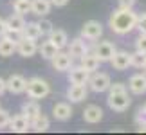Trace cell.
<instances>
[{"mask_svg":"<svg viewBox=\"0 0 146 135\" xmlns=\"http://www.w3.org/2000/svg\"><path fill=\"white\" fill-rule=\"evenodd\" d=\"M135 20H137V15L133 13L132 9H117L110 15V20H108V27L112 29V32L115 34H128L135 29Z\"/></svg>","mask_w":146,"mask_h":135,"instance_id":"cell-1","label":"cell"},{"mask_svg":"<svg viewBox=\"0 0 146 135\" xmlns=\"http://www.w3.org/2000/svg\"><path fill=\"white\" fill-rule=\"evenodd\" d=\"M25 92L31 99H43L50 92V85L42 77H31L25 83Z\"/></svg>","mask_w":146,"mask_h":135,"instance_id":"cell-2","label":"cell"},{"mask_svg":"<svg viewBox=\"0 0 146 135\" xmlns=\"http://www.w3.org/2000/svg\"><path fill=\"white\" fill-rule=\"evenodd\" d=\"M106 103H108V106H110L114 112H125V110H128V106L132 105V97L128 95V92L108 94Z\"/></svg>","mask_w":146,"mask_h":135,"instance_id":"cell-3","label":"cell"},{"mask_svg":"<svg viewBox=\"0 0 146 135\" xmlns=\"http://www.w3.org/2000/svg\"><path fill=\"white\" fill-rule=\"evenodd\" d=\"M110 76L108 74H105V72H96L94 74L92 72V76L88 77V87H90L92 92H96V94H101V92H106L110 87Z\"/></svg>","mask_w":146,"mask_h":135,"instance_id":"cell-4","label":"cell"},{"mask_svg":"<svg viewBox=\"0 0 146 135\" xmlns=\"http://www.w3.org/2000/svg\"><path fill=\"white\" fill-rule=\"evenodd\" d=\"M101 34H103V25H101V22H98V20L85 22V25H83V29H81V38L94 42V40H99Z\"/></svg>","mask_w":146,"mask_h":135,"instance_id":"cell-5","label":"cell"},{"mask_svg":"<svg viewBox=\"0 0 146 135\" xmlns=\"http://www.w3.org/2000/svg\"><path fill=\"white\" fill-rule=\"evenodd\" d=\"M114 52H115V47H114L112 42H99V43L94 45V54L99 58L101 63H103V61H110Z\"/></svg>","mask_w":146,"mask_h":135,"instance_id":"cell-6","label":"cell"},{"mask_svg":"<svg viewBox=\"0 0 146 135\" xmlns=\"http://www.w3.org/2000/svg\"><path fill=\"white\" fill-rule=\"evenodd\" d=\"M16 52H18L22 58H31L38 52L36 47V40H29V38H22V40L16 43Z\"/></svg>","mask_w":146,"mask_h":135,"instance_id":"cell-7","label":"cell"},{"mask_svg":"<svg viewBox=\"0 0 146 135\" xmlns=\"http://www.w3.org/2000/svg\"><path fill=\"white\" fill-rule=\"evenodd\" d=\"M67 72H69V81L72 85H87L90 77V72H87L83 67H70Z\"/></svg>","mask_w":146,"mask_h":135,"instance_id":"cell-8","label":"cell"},{"mask_svg":"<svg viewBox=\"0 0 146 135\" xmlns=\"http://www.w3.org/2000/svg\"><path fill=\"white\" fill-rule=\"evenodd\" d=\"M25 83L27 79L20 74H11L9 79L5 81V90H9L11 94H22L25 92Z\"/></svg>","mask_w":146,"mask_h":135,"instance_id":"cell-9","label":"cell"},{"mask_svg":"<svg viewBox=\"0 0 146 135\" xmlns=\"http://www.w3.org/2000/svg\"><path fill=\"white\" fill-rule=\"evenodd\" d=\"M52 67H54V70H58V72H67L72 67V58H70V54L69 52H61V50H58L56 52V56L52 60Z\"/></svg>","mask_w":146,"mask_h":135,"instance_id":"cell-10","label":"cell"},{"mask_svg":"<svg viewBox=\"0 0 146 135\" xmlns=\"http://www.w3.org/2000/svg\"><path fill=\"white\" fill-rule=\"evenodd\" d=\"M128 88L135 95L146 94V74H133L130 79H128Z\"/></svg>","mask_w":146,"mask_h":135,"instance_id":"cell-11","label":"cell"},{"mask_svg":"<svg viewBox=\"0 0 146 135\" xmlns=\"http://www.w3.org/2000/svg\"><path fill=\"white\" fill-rule=\"evenodd\" d=\"M69 45V43H67ZM88 52V47H87V43H85V38H74V40L70 42V45H69V54H70V58L72 60H80L81 56H85Z\"/></svg>","mask_w":146,"mask_h":135,"instance_id":"cell-12","label":"cell"},{"mask_svg":"<svg viewBox=\"0 0 146 135\" xmlns=\"http://www.w3.org/2000/svg\"><path fill=\"white\" fill-rule=\"evenodd\" d=\"M110 63L115 70H126L130 67V52H126V50H115L114 56L110 58Z\"/></svg>","mask_w":146,"mask_h":135,"instance_id":"cell-13","label":"cell"},{"mask_svg":"<svg viewBox=\"0 0 146 135\" xmlns=\"http://www.w3.org/2000/svg\"><path fill=\"white\" fill-rule=\"evenodd\" d=\"M83 119L88 124H98V122L103 119V110L98 105H88L85 110H83Z\"/></svg>","mask_w":146,"mask_h":135,"instance_id":"cell-14","label":"cell"},{"mask_svg":"<svg viewBox=\"0 0 146 135\" xmlns=\"http://www.w3.org/2000/svg\"><path fill=\"white\" fill-rule=\"evenodd\" d=\"M7 126H9L15 133H25V132L31 128V121L27 119L24 114H20V115H15L13 119L9 121V124H7Z\"/></svg>","mask_w":146,"mask_h":135,"instance_id":"cell-15","label":"cell"},{"mask_svg":"<svg viewBox=\"0 0 146 135\" xmlns=\"http://www.w3.org/2000/svg\"><path fill=\"white\" fill-rule=\"evenodd\" d=\"M52 115H54L56 121H61V122L69 121L70 117H72V108H70V105H69V103H56V105L52 106Z\"/></svg>","mask_w":146,"mask_h":135,"instance_id":"cell-16","label":"cell"},{"mask_svg":"<svg viewBox=\"0 0 146 135\" xmlns=\"http://www.w3.org/2000/svg\"><path fill=\"white\" fill-rule=\"evenodd\" d=\"M88 95V90L85 85H72L69 90H67V99H70L72 103H81L85 101Z\"/></svg>","mask_w":146,"mask_h":135,"instance_id":"cell-17","label":"cell"},{"mask_svg":"<svg viewBox=\"0 0 146 135\" xmlns=\"http://www.w3.org/2000/svg\"><path fill=\"white\" fill-rule=\"evenodd\" d=\"M80 61H81V65L80 67H83L87 72H96L98 69H99V65H101V61H99V58L94 52H87L85 56H81L80 58Z\"/></svg>","mask_w":146,"mask_h":135,"instance_id":"cell-18","label":"cell"},{"mask_svg":"<svg viewBox=\"0 0 146 135\" xmlns=\"http://www.w3.org/2000/svg\"><path fill=\"white\" fill-rule=\"evenodd\" d=\"M50 0H31V13L36 16H45L50 13Z\"/></svg>","mask_w":146,"mask_h":135,"instance_id":"cell-19","label":"cell"},{"mask_svg":"<svg viewBox=\"0 0 146 135\" xmlns=\"http://www.w3.org/2000/svg\"><path fill=\"white\" fill-rule=\"evenodd\" d=\"M49 40L61 50L63 47H67V43H69V36H67V32L61 31V29H52L49 32Z\"/></svg>","mask_w":146,"mask_h":135,"instance_id":"cell-20","label":"cell"},{"mask_svg":"<svg viewBox=\"0 0 146 135\" xmlns=\"http://www.w3.org/2000/svg\"><path fill=\"white\" fill-rule=\"evenodd\" d=\"M22 36L29 38V40H38L42 36L40 27H38V22H25L24 29H22Z\"/></svg>","mask_w":146,"mask_h":135,"instance_id":"cell-21","label":"cell"},{"mask_svg":"<svg viewBox=\"0 0 146 135\" xmlns=\"http://www.w3.org/2000/svg\"><path fill=\"white\" fill-rule=\"evenodd\" d=\"M31 128L35 132H47L49 128H50V121H49V117L47 115H43L42 112L38 114L35 119H31Z\"/></svg>","mask_w":146,"mask_h":135,"instance_id":"cell-22","label":"cell"},{"mask_svg":"<svg viewBox=\"0 0 146 135\" xmlns=\"http://www.w3.org/2000/svg\"><path fill=\"white\" fill-rule=\"evenodd\" d=\"M58 50H60V49L56 47V45L50 42V40L42 42V45L38 47V52H40V56H42V58H45V60H52Z\"/></svg>","mask_w":146,"mask_h":135,"instance_id":"cell-23","label":"cell"},{"mask_svg":"<svg viewBox=\"0 0 146 135\" xmlns=\"http://www.w3.org/2000/svg\"><path fill=\"white\" fill-rule=\"evenodd\" d=\"M42 112L40 108V105L36 103V99H33V101H27V103H24V106H22V114H24L27 119H35V117L38 115Z\"/></svg>","mask_w":146,"mask_h":135,"instance_id":"cell-24","label":"cell"},{"mask_svg":"<svg viewBox=\"0 0 146 135\" xmlns=\"http://www.w3.org/2000/svg\"><path fill=\"white\" fill-rule=\"evenodd\" d=\"M13 52H16V42L5 36H0V56L7 58V56H13Z\"/></svg>","mask_w":146,"mask_h":135,"instance_id":"cell-25","label":"cell"},{"mask_svg":"<svg viewBox=\"0 0 146 135\" xmlns=\"http://www.w3.org/2000/svg\"><path fill=\"white\" fill-rule=\"evenodd\" d=\"M5 24H7V29L22 31V29H24V25H25V20H24V16H22V15L15 13V15H11L9 18L5 20Z\"/></svg>","mask_w":146,"mask_h":135,"instance_id":"cell-26","label":"cell"},{"mask_svg":"<svg viewBox=\"0 0 146 135\" xmlns=\"http://www.w3.org/2000/svg\"><path fill=\"white\" fill-rule=\"evenodd\" d=\"M13 9H15V13H18V15H27V13H31V0H15L13 2Z\"/></svg>","mask_w":146,"mask_h":135,"instance_id":"cell-27","label":"cell"},{"mask_svg":"<svg viewBox=\"0 0 146 135\" xmlns=\"http://www.w3.org/2000/svg\"><path fill=\"white\" fill-rule=\"evenodd\" d=\"M146 63V54L144 52H139V50H135L133 54H130V65L135 67V69H143Z\"/></svg>","mask_w":146,"mask_h":135,"instance_id":"cell-28","label":"cell"},{"mask_svg":"<svg viewBox=\"0 0 146 135\" xmlns=\"http://www.w3.org/2000/svg\"><path fill=\"white\" fill-rule=\"evenodd\" d=\"M135 124L137 126H146V108L141 106L135 114Z\"/></svg>","mask_w":146,"mask_h":135,"instance_id":"cell-29","label":"cell"},{"mask_svg":"<svg viewBox=\"0 0 146 135\" xmlns=\"http://www.w3.org/2000/svg\"><path fill=\"white\" fill-rule=\"evenodd\" d=\"M38 27H40L42 36L43 34H49V32L52 31V22H50V20H40V22H38Z\"/></svg>","mask_w":146,"mask_h":135,"instance_id":"cell-30","label":"cell"},{"mask_svg":"<svg viewBox=\"0 0 146 135\" xmlns=\"http://www.w3.org/2000/svg\"><path fill=\"white\" fill-rule=\"evenodd\" d=\"M135 29H139V32H144V34H146V13L137 15V20H135Z\"/></svg>","mask_w":146,"mask_h":135,"instance_id":"cell-31","label":"cell"},{"mask_svg":"<svg viewBox=\"0 0 146 135\" xmlns=\"http://www.w3.org/2000/svg\"><path fill=\"white\" fill-rule=\"evenodd\" d=\"M135 49L139 50V52H144V54H146V34H144V32H141V34L137 36V40H135Z\"/></svg>","mask_w":146,"mask_h":135,"instance_id":"cell-32","label":"cell"},{"mask_svg":"<svg viewBox=\"0 0 146 135\" xmlns=\"http://www.w3.org/2000/svg\"><path fill=\"white\" fill-rule=\"evenodd\" d=\"M4 36L9 38V40H13V42H16V43H18L22 38H24V36H22V31H15V29H7Z\"/></svg>","mask_w":146,"mask_h":135,"instance_id":"cell-33","label":"cell"},{"mask_svg":"<svg viewBox=\"0 0 146 135\" xmlns=\"http://www.w3.org/2000/svg\"><path fill=\"white\" fill-rule=\"evenodd\" d=\"M117 92H126V85H125V83H110L108 94H117Z\"/></svg>","mask_w":146,"mask_h":135,"instance_id":"cell-34","label":"cell"},{"mask_svg":"<svg viewBox=\"0 0 146 135\" xmlns=\"http://www.w3.org/2000/svg\"><path fill=\"white\" fill-rule=\"evenodd\" d=\"M9 121H11V115H9V112L7 110H2L0 108V128H5L9 124Z\"/></svg>","mask_w":146,"mask_h":135,"instance_id":"cell-35","label":"cell"},{"mask_svg":"<svg viewBox=\"0 0 146 135\" xmlns=\"http://www.w3.org/2000/svg\"><path fill=\"white\" fill-rule=\"evenodd\" d=\"M135 0H119V7L121 9H132Z\"/></svg>","mask_w":146,"mask_h":135,"instance_id":"cell-36","label":"cell"},{"mask_svg":"<svg viewBox=\"0 0 146 135\" xmlns=\"http://www.w3.org/2000/svg\"><path fill=\"white\" fill-rule=\"evenodd\" d=\"M50 4L56 5V7H63V5L69 4V0H50Z\"/></svg>","mask_w":146,"mask_h":135,"instance_id":"cell-37","label":"cell"},{"mask_svg":"<svg viewBox=\"0 0 146 135\" xmlns=\"http://www.w3.org/2000/svg\"><path fill=\"white\" fill-rule=\"evenodd\" d=\"M5 31H7V24H5L4 18H0V36H4Z\"/></svg>","mask_w":146,"mask_h":135,"instance_id":"cell-38","label":"cell"},{"mask_svg":"<svg viewBox=\"0 0 146 135\" xmlns=\"http://www.w3.org/2000/svg\"><path fill=\"white\" fill-rule=\"evenodd\" d=\"M5 92V79H2V77H0V95H2Z\"/></svg>","mask_w":146,"mask_h":135,"instance_id":"cell-39","label":"cell"},{"mask_svg":"<svg viewBox=\"0 0 146 135\" xmlns=\"http://www.w3.org/2000/svg\"><path fill=\"white\" fill-rule=\"evenodd\" d=\"M139 132H146V126H139Z\"/></svg>","mask_w":146,"mask_h":135,"instance_id":"cell-40","label":"cell"},{"mask_svg":"<svg viewBox=\"0 0 146 135\" xmlns=\"http://www.w3.org/2000/svg\"><path fill=\"white\" fill-rule=\"evenodd\" d=\"M143 70H144V74H146V63H144V67H143Z\"/></svg>","mask_w":146,"mask_h":135,"instance_id":"cell-41","label":"cell"},{"mask_svg":"<svg viewBox=\"0 0 146 135\" xmlns=\"http://www.w3.org/2000/svg\"><path fill=\"white\" fill-rule=\"evenodd\" d=\"M144 108H146V103H144Z\"/></svg>","mask_w":146,"mask_h":135,"instance_id":"cell-42","label":"cell"}]
</instances>
